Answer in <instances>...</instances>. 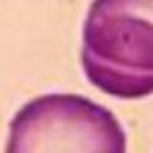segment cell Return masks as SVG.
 <instances>
[{
  "label": "cell",
  "instance_id": "obj_1",
  "mask_svg": "<svg viewBox=\"0 0 153 153\" xmlns=\"http://www.w3.org/2000/svg\"><path fill=\"white\" fill-rule=\"evenodd\" d=\"M81 67L103 93H153V0H93L81 31Z\"/></svg>",
  "mask_w": 153,
  "mask_h": 153
},
{
  "label": "cell",
  "instance_id": "obj_2",
  "mask_svg": "<svg viewBox=\"0 0 153 153\" xmlns=\"http://www.w3.org/2000/svg\"><path fill=\"white\" fill-rule=\"evenodd\" d=\"M5 153H127L120 120L76 93H45L17 110Z\"/></svg>",
  "mask_w": 153,
  "mask_h": 153
}]
</instances>
